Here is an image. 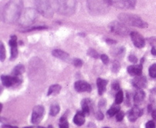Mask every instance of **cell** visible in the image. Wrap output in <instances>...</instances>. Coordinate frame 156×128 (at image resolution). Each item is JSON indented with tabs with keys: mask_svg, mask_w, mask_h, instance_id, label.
<instances>
[{
	"mask_svg": "<svg viewBox=\"0 0 156 128\" xmlns=\"http://www.w3.org/2000/svg\"><path fill=\"white\" fill-rule=\"evenodd\" d=\"M23 8V0H9L3 8L2 19L7 24H13L19 21Z\"/></svg>",
	"mask_w": 156,
	"mask_h": 128,
	"instance_id": "6da1fadb",
	"label": "cell"
},
{
	"mask_svg": "<svg viewBox=\"0 0 156 128\" xmlns=\"http://www.w3.org/2000/svg\"><path fill=\"white\" fill-rule=\"evenodd\" d=\"M113 5L111 0H87V7L91 15H105Z\"/></svg>",
	"mask_w": 156,
	"mask_h": 128,
	"instance_id": "7a4b0ae2",
	"label": "cell"
},
{
	"mask_svg": "<svg viewBox=\"0 0 156 128\" xmlns=\"http://www.w3.org/2000/svg\"><path fill=\"white\" fill-rule=\"evenodd\" d=\"M39 13L46 18H51L57 9L56 0H34Z\"/></svg>",
	"mask_w": 156,
	"mask_h": 128,
	"instance_id": "3957f363",
	"label": "cell"
},
{
	"mask_svg": "<svg viewBox=\"0 0 156 128\" xmlns=\"http://www.w3.org/2000/svg\"><path fill=\"white\" fill-rule=\"evenodd\" d=\"M118 19L120 21L123 22L125 25L138 27V28H146L148 25V23L141 19L139 16L133 15V14L121 13L118 15Z\"/></svg>",
	"mask_w": 156,
	"mask_h": 128,
	"instance_id": "277c9868",
	"label": "cell"
},
{
	"mask_svg": "<svg viewBox=\"0 0 156 128\" xmlns=\"http://www.w3.org/2000/svg\"><path fill=\"white\" fill-rule=\"evenodd\" d=\"M38 18V11L33 8H27L23 11L18 22L20 25L30 27L37 21Z\"/></svg>",
	"mask_w": 156,
	"mask_h": 128,
	"instance_id": "5b68a950",
	"label": "cell"
},
{
	"mask_svg": "<svg viewBox=\"0 0 156 128\" xmlns=\"http://www.w3.org/2000/svg\"><path fill=\"white\" fill-rule=\"evenodd\" d=\"M57 10L63 15H70L76 10V0H56Z\"/></svg>",
	"mask_w": 156,
	"mask_h": 128,
	"instance_id": "8992f818",
	"label": "cell"
},
{
	"mask_svg": "<svg viewBox=\"0 0 156 128\" xmlns=\"http://www.w3.org/2000/svg\"><path fill=\"white\" fill-rule=\"evenodd\" d=\"M109 30L113 32L114 34H118L121 36H127L128 34H131V31L129 28L126 26L123 22L118 21H114L109 24Z\"/></svg>",
	"mask_w": 156,
	"mask_h": 128,
	"instance_id": "52a82bcc",
	"label": "cell"
},
{
	"mask_svg": "<svg viewBox=\"0 0 156 128\" xmlns=\"http://www.w3.org/2000/svg\"><path fill=\"white\" fill-rule=\"evenodd\" d=\"M45 113V109L43 106L37 105L33 108V113H32V123L34 124H38L43 118Z\"/></svg>",
	"mask_w": 156,
	"mask_h": 128,
	"instance_id": "ba28073f",
	"label": "cell"
},
{
	"mask_svg": "<svg viewBox=\"0 0 156 128\" xmlns=\"http://www.w3.org/2000/svg\"><path fill=\"white\" fill-rule=\"evenodd\" d=\"M136 0H115L113 5L121 9H133L135 7Z\"/></svg>",
	"mask_w": 156,
	"mask_h": 128,
	"instance_id": "9c48e42d",
	"label": "cell"
},
{
	"mask_svg": "<svg viewBox=\"0 0 156 128\" xmlns=\"http://www.w3.org/2000/svg\"><path fill=\"white\" fill-rule=\"evenodd\" d=\"M130 35H131V38L135 47L138 48H141L144 47V44H145V41H144L141 34H140L138 32H136V31H131Z\"/></svg>",
	"mask_w": 156,
	"mask_h": 128,
	"instance_id": "30bf717a",
	"label": "cell"
},
{
	"mask_svg": "<svg viewBox=\"0 0 156 128\" xmlns=\"http://www.w3.org/2000/svg\"><path fill=\"white\" fill-rule=\"evenodd\" d=\"M1 80L2 83L5 87H9L14 84H20V80L18 77L16 76H8V75H2L1 76Z\"/></svg>",
	"mask_w": 156,
	"mask_h": 128,
	"instance_id": "8fae6325",
	"label": "cell"
},
{
	"mask_svg": "<svg viewBox=\"0 0 156 128\" xmlns=\"http://www.w3.org/2000/svg\"><path fill=\"white\" fill-rule=\"evenodd\" d=\"M74 88L77 92H90L91 86L83 80H77L74 84Z\"/></svg>",
	"mask_w": 156,
	"mask_h": 128,
	"instance_id": "7c38bea8",
	"label": "cell"
},
{
	"mask_svg": "<svg viewBox=\"0 0 156 128\" xmlns=\"http://www.w3.org/2000/svg\"><path fill=\"white\" fill-rule=\"evenodd\" d=\"M9 45L11 47V57H10V60H14L15 58H16L17 55H18L16 36V35H12L11 36V39L9 41Z\"/></svg>",
	"mask_w": 156,
	"mask_h": 128,
	"instance_id": "4fadbf2b",
	"label": "cell"
},
{
	"mask_svg": "<svg viewBox=\"0 0 156 128\" xmlns=\"http://www.w3.org/2000/svg\"><path fill=\"white\" fill-rule=\"evenodd\" d=\"M147 84V80L144 77H141V76H138L132 80V84L133 86L136 88L141 90L142 88L145 87Z\"/></svg>",
	"mask_w": 156,
	"mask_h": 128,
	"instance_id": "5bb4252c",
	"label": "cell"
},
{
	"mask_svg": "<svg viewBox=\"0 0 156 128\" xmlns=\"http://www.w3.org/2000/svg\"><path fill=\"white\" fill-rule=\"evenodd\" d=\"M143 112L138 107H134L128 113V119L130 121L135 122L142 114Z\"/></svg>",
	"mask_w": 156,
	"mask_h": 128,
	"instance_id": "9a60e30c",
	"label": "cell"
},
{
	"mask_svg": "<svg viewBox=\"0 0 156 128\" xmlns=\"http://www.w3.org/2000/svg\"><path fill=\"white\" fill-rule=\"evenodd\" d=\"M142 71V67L141 64L138 65H131L128 67V72L130 75L138 77L140 76Z\"/></svg>",
	"mask_w": 156,
	"mask_h": 128,
	"instance_id": "2e32d148",
	"label": "cell"
},
{
	"mask_svg": "<svg viewBox=\"0 0 156 128\" xmlns=\"http://www.w3.org/2000/svg\"><path fill=\"white\" fill-rule=\"evenodd\" d=\"M54 57H57L59 59L63 60V61H67L69 59V54L68 53L65 52L64 51H62L60 49H55L53 50L52 52Z\"/></svg>",
	"mask_w": 156,
	"mask_h": 128,
	"instance_id": "e0dca14e",
	"label": "cell"
},
{
	"mask_svg": "<svg viewBox=\"0 0 156 128\" xmlns=\"http://www.w3.org/2000/svg\"><path fill=\"white\" fill-rule=\"evenodd\" d=\"M107 84H108V80H104L102 78H98V80H97V85H98V94L100 95H102L105 93V90H106Z\"/></svg>",
	"mask_w": 156,
	"mask_h": 128,
	"instance_id": "ac0fdd59",
	"label": "cell"
},
{
	"mask_svg": "<svg viewBox=\"0 0 156 128\" xmlns=\"http://www.w3.org/2000/svg\"><path fill=\"white\" fill-rule=\"evenodd\" d=\"M85 122V115L82 112H77L73 117V123L77 126H81Z\"/></svg>",
	"mask_w": 156,
	"mask_h": 128,
	"instance_id": "d6986e66",
	"label": "cell"
},
{
	"mask_svg": "<svg viewBox=\"0 0 156 128\" xmlns=\"http://www.w3.org/2000/svg\"><path fill=\"white\" fill-rule=\"evenodd\" d=\"M145 94L142 90H138L134 96V102L135 104H140L144 100Z\"/></svg>",
	"mask_w": 156,
	"mask_h": 128,
	"instance_id": "ffe728a7",
	"label": "cell"
},
{
	"mask_svg": "<svg viewBox=\"0 0 156 128\" xmlns=\"http://www.w3.org/2000/svg\"><path fill=\"white\" fill-rule=\"evenodd\" d=\"M82 106V113L85 116H88L90 113V100H83L81 103Z\"/></svg>",
	"mask_w": 156,
	"mask_h": 128,
	"instance_id": "44dd1931",
	"label": "cell"
},
{
	"mask_svg": "<svg viewBox=\"0 0 156 128\" xmlns=\"http://www.w3.org/2000/svg\"><path fill=\"white\" fill-rule=\"evenodd\" d=\"M60 90H61V86L60 84H53L50 87L48 90V93L47 95L50 96L52 94H57L60 93Z\"/></svg>",
	"mask_w": 156,
	"mask_h": 128,
	"instance_id": "7402d4cb",
	"label": "cell"
},
{
	"mask_svg": "<svg viewBox=\"0 0 156 128\" xmlns=\"http://www.w3.org/2000/svg\"><path fill=\"white\" fill-rule=\"evenodd\" d=\"M25 71V67H24L23 64H19V65H16L13 68L12 71V74L13 76H16V77H19L20 75H21Z\"/></svg>",
	"mask_w": 156,
	"mask_h": 128,
	"instance_id": "603a6c76",
	"label": "cell"
},
{
	"mask_svg": "<svg viewBox=\"0 0 156 128\" xmlns=\"http://www.w3.org/2000/svg\"><path fill=\"white\" fill-rule=\"evenodd\" d=\"M120 111V107L119 106H113L111 107L109 110H108V115L109 117H113L115 115H117V113Z\"/></svg>",
	"mask_w": 156,
	"mask_h": 128,
	"instance_id": "cb8c5ba5",
	"label": "cell"
},
{
	"mask_svg": "<svg viewBox=\"0 0 156 128\" xmlns=\"http://www.w3.org/2000/svg\"><path fill=\"white\" fill-rule=\"evenodd\" d=\"M60 112V106L57 103H54L53 105H51L50 107V114L53 117L56 116L57 114H58V113Z\"/></svg>",
	"mask_w": 156,
	"mask_h": 128,
	"instance_id": "d4e9b609",
	"label": "cell"
},
{
	"mask_svg": "<svg viewBox=\"0 0 156 128\" xmlns=\"http://www.w3.org/2000/svg\"><path fill=\"white\" fill-rule=\"evenodd\" d=\"M124 100V94H123V91L122 90H118L117 92L116 96H115V103H116L117 105L118 104H120V103H122Z\"/></svg>",
	"mask_w": 156,
	"mask_h": 128,
	"instance_id": "484cf974",
	"label": "cell"
},
{
	"mask_svg": "<svg viewBox=\"0 0 156 128\" xmlns=\"http://www.w3.org/2000/svg\"><path fill=\"white\" fill-rule=\"evenodd\" d=\"M60 128H69V123L67 120H66V117L65 116L62 117L60 119Z\"/></svg>",
	"mask_w": 156,
	"mask_h": 128,
	"instance_id": "4316f807",
	"label": "cell"
},
{
	"mask_svg": "<svg viewBox=\"0 0 156 128\" xmlns=\"http://www.w3.org/2000/svg\"><path fill=\"white\" fill-rule=\"evenodd\" d=\"M5 58V47H4L3 43L1 42V45H0V59L1 61H4Z\"/></svg>",
	"mask_w": 156,
	"mask_h": 128,
	"instance_id": "83f0119b",
	"label": "cell"
},
{
	"mask_svg": "<svg viewBox=\"0 0 156 128\" xmlns=\"http://www.w3.org/2000/svg\"><path fill=\"white\" fill-rule=\"evenodd\" d=\"M47 28V26H35V27H30V28H27L23 30V32H27V31H34V30H43Z\"/></svg>",
	"mask_w": 156,
	"mask_h": 128,
	"instance_id": "f1b7e54d",
	"label": "cell"
},
{
	"mask_svg": "<svg viewBox=\"0 0 156 128\" xmlns=\"http://www.w3.org/2000/svg\"><path fill=\"white\" fill-rule=\"evenodd\" d=\"M149 75L153 78L156 77V64H152L149 68Z\"/></svg>",
	"mask_w": 156,
	"mask_h": 128,
	"instance_id": "f546056e",
	"label": "cell"
},
{
	"mask_svg": "<svg viewBox=\"0 0 156 128\" xmlns=\"http://www.w3.org/2000/svg\"><path fill=\"white\" fill-rule=\"evenodd\" d=\"M87 54L90 57H94V58H98L99 57V54L95 51L93 48H90V49L87 51Z\"/></svg>",
	"mask_w": 156,
	"mask_h": 128,
	"instance_id": "4dcf8cb0",
	"label": "cell"
},
{
	"mask_svg": "<svg viewBox=\"0 0 156 128\" xmlns=\"http://www.w3.org/2000/svg\"><path fill=\"white\" fill-rule=\"evenodd\" d=\"M119 69H120V63L118 62V61H115L113 62V64H112V67H111V70H112V71H113V72L116 73L119 71Z\"/></svg>",
	"mask_w": 156,
	"mask_h": 128,
	"instance_id": "1f68e13d",
	"label": "cell"
},
{
	"mask_svg": "<svg viewBox=\"0 0 156 128\" xmlns=\"http://www.w3.org/2000/svg\"><path fill=\"white\" fill-rule=\"evenodd\" d=\"M124 117H125V113H124L123 111H121V110H120V111L118 112L116 115L117 121H118V122L121 121V120L124 119Z\"/></svg>",
	"mask_w": 156,
	"mask_h": 128,
	"instance_id": "d6a6232c",
	"label": "cell"
},
{
	"mask_svg": "<svg viewBox=\"0 0 156 128\" xmlns=\"http://www.w3.org/2000/svg\"><path fill=\"white\" fill-rule=\"evenodd\" d=\"M73 65L75 66V67H80L82 66V64H83V61H82V60L78 59V58H76V59H74L73 61Z\"/></svg>",
	"mask_w": 156,
	"mask_h": 128,
	"instance_id": "836d02e7",
	"label": "cell"
},
{
	"mask_svg": "<svg viewBox=\"0 0 156 128\" xmlns=\"http://www.w3.org/2000/svg\"><path fill=\"white\" fill-rule=\"evenodd\" d=\"M101 61H103L104 64H108V63H109V57H108V55H106V54H101Z\"/></svg>",
	"mask_w": 156,
	"mask_h": 128,
	"instance_id": "e575fe53",
	"label": "cell"
},
{
	"mask_svg": "<svg viewBox=\"0 0 156 128\" xmlns=\"http://www.w3.org/2000/svg\"><path fill=\"white\" fill-rule=\"evenodd\" d=\"M145 128H155V123L152 120H149L145 124Z\"/></svg>",
	"mask_w": 156,
	"mask_h": 128,
	"instance_id": "d590c367",
	"label": "cell"
},
{
	"mask_svg": "<svg viewBox=\"0 0 156 128\" xmlns=\"http://www.w3.org/2000/svg\"><path fill=\"white\" fill-rule=\"evenodd\" d=\"M128 60H129V61H131V62L132 63H135V64H136L137 61H138V58H137L136 56H135L134 54H131V55L128 57Z\"/></svg>",
	"mask_w": 156,
	"mask_h": 128,
	"instance_id": "8d00e7d4",
	"label": "cell"
},
{
	"mask_svg": "<svg viewBox=\"0 0 156 128\" xmlns=\"http://www.w3.org/2000/svg\"><path fill=\"white\" fill-rule=\"evenodd\" d=\"M97 118H98V120H102V119L104 118V114L101 111H98V113H97Z\"/></svg>",
	"mask_w": 156,
	"mask_h": 128,
	"instance_id": "74e56055",
	"label": "cell"
},
{
	"mask_svg": "<svg viewBox=\"0 0 156 128\" xmlns=\"http://www.w3.org/2000/svg\"><path fill=\"white\" fill-rule=\"evenodd\" d=\"M112 87H113L114 90H117V91H118V90H119V89H120V86H119V84H118V83H115V84H113V86H112Z\"/></svg>",
	"mask_w": 156,
	"mask_h": 128,
	"instance_id": "f35d334b",
	"label": "cell"
},
{
	"mask_svg": "<svg viewBox=\"0 0 156 128\" xmlns=\"http://www.w3.org/2000/svg\"><path fill=\"white\" fill-rule=\"evenodd\" d=\"M106 41L108 43V44H115V43L117 42L115 40H113V39H107Z\"/></svg>",
	"mask_w": 156,
	"mask_h": 128,
	"instance_id": "ab89813d",
	"label": "cell"
},
{
	"mask_svg": "<svg viewBox=\"0 0 156 128\" xmlns=\"http://www.w3.org/2000/svg\"><path fill=\"white\" fill-rule=\"evenodd\" d=\"M151 54H152L153 55H156V48H154V47H153V48H151Z\"/></svg>",
	"mask_w": 156,
	"mask_h": 128,
	"instance_id": "60d3db41",
	"label": "cell"
},
{
	"mask_svg": "<svg viewBox=\"0 0 156 128\" xmlns=\"http://www.w3.org/2000/svg\"><path fill=\"white\" fill-rule=\"evenodd\" d=\"M33 128H44V127H41V126H38V127H33Z\"/></svg>",
	"mask_w": 156,
	"mask_h": 128,
	"instance_id": "b9f144b4",
	"label": "cell"
},
{
	"mask_svg": "<svg viewBox=\"0 0 156 128\" xmlns=\"http://www.w3.org/2000/svg\"><path fill=\"white\" fill-rule=\"evenodd\" d=\"M24 128H33V127H30V126H28V127H24Z\"/></svg>",
	"mask_w": 156,
	"mask_h": 128,
	"instance_id": "7bdbcfd3",
	"label": "cell"
},
{
	"mask_svg": "<svg viewBox=\"0 0 156 128\" xmlns=\"http://www.w3.org/2000/svg\"><path fill=\"white\" fill-rule=\"evenodd\" d=\"M104 128H110V127H108V126H107V127H104Z\"/></svg>",
	"mask_w": 156,
	"mask_h": 128,
	"instance_id": "ee69618b",
	"label": "cell"
}]
</instances>
